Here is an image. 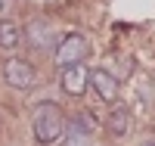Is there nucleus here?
<instances>
[{"label": "nucleus", "mask_w": 155, "mask_h": 146, "mask_svg": "<svg viewBox=\"0 0 155 146\" xmlns=\"http://www.w3.org/2000/svg\"><path fill=\"white\" fill-rule=\"evenodd\" d=\"M31 124H34V140L50 146V143H56L62 137V131H65V115H62V109L56 103H41L34 109V115H31Z\"/></svg>", "instance_id": "nucleus-1"}, {"label": "nucleus", "mask_w": 155, "mask_h": 146, "mask_svg": "<svg viewBox=\"0 0 155 146\" xmlns=\"http://www.w3.org/2000/svg\"><path fill=\"white\" fill-rule=\"evenodd\" d=\"M87 53H90V44H87L84 34H65V37L56 44V50H53V62L59 65V69H65V65L81 62Z\"/></svg>", "instance_id": "nucleus-2"}, {"label": "nucleus", "mask_w": 155, "mask_h": 146, "mask_svg": "<svg viewBox=\"0 0 155 146\" xmlns=\"http://www.w3.org/2000/svg\"><path fill=\"white\" fill-rule=\"evenodd\" d=\"M3 78H6V84L9 87H16V90H28V87H34V81H37V69L31 62H25V59H6L3 62Z\"/></svg>", "instance_id": "nucleus-3"}, {"label": "nucleus", "mask_w": 155, "mask_h": 146, "mask_svg": "<svg viewBox=\"0 0 155 146\" xmlns=\"http://www.w3.org/2000/svg\"><path fill=\"white\" fill-rule=\"evenodd\" d=\"M59 84H62V90H65L68 97H84V90H87V84H90V72L84 69L81 62L65 65V69H62Z\"/></svg>", "instance_id": "nucleus-4"}, {"label": "nucleus", "mask_w": 155, "mask_h": 146, "mask_svg": "<svg viewBox=\"0 0 155 146\" xmlns=\"http://www.w3.org/2000/svg\"><path fill=\"white\" fill-rule=\"evenodd\" d=\"M90 84H93V90L99 93L102 103H115V97H118V81H115V75H109L106 69H93L90 72Z\"/></svg>", "instance_id": "nucleus-5"}, {"label": "nucleus", "mask_w": 155, "mask_h": 146, "mask_svg": "<svg viewBox=\"0 0 155 146\" xmlns=\"http://www.w3.org/2000/svg\"><path fill=\"white\" fill-rule=\"evenodd\" d=\"M25 34H28V44L34 50H50L53 47V31H50V25L41 22V19H34L25 25Z\"/></svg>", "instance_id": "nucleus-6"}, {"label": "nucleus", "mask_w": 155, "mask_h": 146, "mask_svg": "<svg viewBox=\"0 0 155 146\" xmlns=\"http://www.w3.org/2000/svg\"><path fill=\"white\" fill-rule=\"evenodd\" d=\"M19 41H22L19 25H16V22H9V19H3V22H0V44H3L6 50H16Z\"/></svg>", "instance_id": "nucleus-7"}, {"label": "nucleus", "mask_w": 155, "mask_h": 146, "mask_svg": "<svg viewBox=\"0 0 155 146\" xmlns=\"http://www.w3.org/2000/svg\"><path fill=\"white\" fill-rule=\"evenodd\" d=\"M109 131L115 137H124L127 131H130V112H127V109H115L109 115Z\"/></svg>", "instance_id": "nucleus-8"}, {"label": "nucleus", "mask_w": 155, "mask_h": 146, "mask_svg": "<svg viewBox=\"0 0 155 146\" xmlns=\"http://www.w3.org/2000/svg\"><path fill=\"white\" fill-rule=\"evenodd\" d=\"M3 6H6V0H0V12H3Z\"/></svg>", "instance_id": "nucleus-9"}, {"label": "nucleus", "mask_w": 155, "mask_h": 146, "mask_svg": "<svg viewBox=\"0 0 155 146\" xmlns=\"http://www.w3.org/2000/svg\"><path fill=\"white\" fill-rule=\"evenodd\" d=\"M143 146H155V143H143Z\"/></svg>", "instance_id": "nucleus-10"}]
</instances>
